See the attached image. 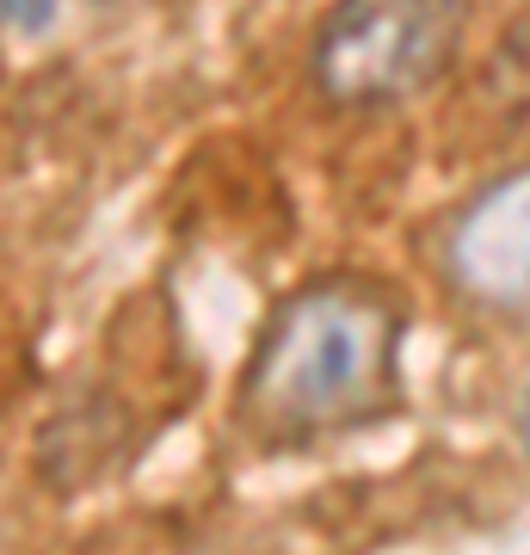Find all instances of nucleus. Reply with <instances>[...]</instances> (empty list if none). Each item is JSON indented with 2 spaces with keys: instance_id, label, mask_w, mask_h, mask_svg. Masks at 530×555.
I'll list each match as a JSON object with an SVG mask.
<instances>
[{
  "instance_id": "f257e3e1",
  "label": "nucleus",
  "mask_w": 530,
  "mask_h": 555,
  "mask_svg": "<svg viewBox=\"0 0 530 555\" xmlns=\"http://www.w3.org/2000/svg\"><path fill=\"white\" fill-rule=\"evenodd\" d=\"M408 302L371 272H327L296 284L254 339L235 420L266 451H309L364 433L401 408Z\"/></svg>"
},
{
  "instance_id": "f03ea898",
  "label": "nucleus",
  "mask_w": 530,
  "mask_h": 555,
  "mask_svg": "<svg viewBox=\"0 0 530 555\" xmlns=\"http://www.w3.org/2000/svg\"><path fill=\"white\" fill-rule=\"evenodd\" d=\"M475 0H334L314 31L309 80L334 112H395L444 80Z\"/></svg>"
},
{
  "instance_id": "39448f33",
  "label": "nucleus",
  "mask_w": 530,
  "mask_h": 555,
  "mask_svg": "<svg viewBox=\"0 0 530 555\" xmlns=\"http://www.w3.org/2000/svg\"><path fill=\"white\" fill-rule=\"evenodd\" d=\"M518 438H525V451H530V389H525V408H518Z\"/></svg>"
},
{
  "instance_id": "20e7f679",
  "label": "nucleus",
  "mask_w": 530,
  "mask_h": 555,
  "mask_svg": "<svg viewBox=\"0 0 530 555\" xmlns=\"http://www.w3.org/2000/svg\"><path fill=\"white\" fill-rule=\"evenodd\" d=\"M62 0H0V25H13V31H43V25L56 20Z\"/></svg>"
},
{
  "instance_id": "7ed1b4c3",
  "label": "nucleus",
  "mask_w": 530,
  "mask_h": 555,
  "mask_svg": "<svg viewBox=\"0 0 530 555\" xmlns=\"http://www.w3.org/2000/svg\"><path fill=\"white\" fill-rule=\"evenodd\" d=\"M444 278L493 315H530V167L475 192L444 229Z\"/></svg>"
}]
</instances>
